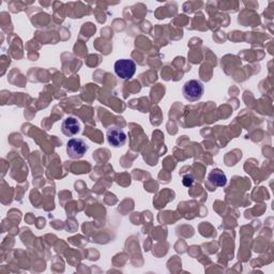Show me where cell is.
<instances>
[{
    "label": "cell",
    "instance_id": "obj_1",
    "mask_svg": "<svg viewBox=\"0 0 274 274\" xmlns=\"http://www.w3.org/2000/svg\"><path fill=\"white\" fill-rule=\"evenodd\" d=\"M204 85L199 80L191 79L184 84L182 88V93L185 99L190 102L198 101L204 94Z\"/></svg>",
    "mask_w": 274,
    "mask_h": 274
},
{
    "label": "cell",
    "instance_id": "obj_2",
    "mask_svg": "<svg viewBox=\"0 0 274 274\" xmlns=\"http://www.w3.org/2000/svg\"><path fill=\"white\" fill-rule=\"evenodd\" d=\"M115 73L123 80L131 79L136 72V63L131 59H120L115 62Z\"/></svg>",
    "mask_w": 274,
    "mask_h": 274
},
{
    "label": "cell",
    "instance_id": "obj_3",
    "mask_svg": "<svg viewBox=\"0 0 274 274\" xmlns=\"http://www.w3.org/2000/svg\"><path fill=\"white\" fill-rule=\"evenodd\" d=\"M88 145L80 139H72L67 144V155L71 159H80L88 151Z\"/></svg>",
    "mask_w": 274,
    "mask_h": 274
},
{
    "label": "cell",
    "instance_id": "obj_4",
    "mask_svg": "<svg viewBox=\"0 0 274 274\" xmlns=\"http://www.w3.org/2000/svg\"><path fill=\"white\" fill-rule=\"evenodd\" d=\"M107 142L110 146L119 148L122 147L123 145L126 143V134L123 130L118 127H112L109 128L107 132Z\"/></svg>",
    "mask_w": 274,
    "mask_h": 274
},
{
    "label": "cell",
    "instance_id": "obj_5",
    "mask_svg": "<svg viewBox=\"0 0 274 274\" xmlns=\"http://www.w3.org/2000/svg\"><path fill=\"white\" fill-rule=\"evenodd\" d=\"M61 130L64 135L72 137L76 135L77 133H79L80 124L76 118L69 117L66 120H63V122L61 124Z\"/></svg>",
    "mask_w": 274,
    "mask_h": 274
},
{
    "label": "cell",
    "instance_id": "obj_6",
    "mask_svg": "<svg viewBox=\"0 0 274 274\" xmlns=\"http://www.w3.org/2000/svg\"><path fill=\"white\" fill-rule=\"evenodd\" d=\"M208 181L213 187H225L227 183V177L220 169H213L208 175Z\"/></svg>",
    "mask_w": 274,
    "mask_h": 274
},
{
    "label": "cell",
    "instance_id": "obj_7",
    "mask_svg": "<svg viewBox=\"0 0 274 274\" xmlns=\"http://www.w3.org/2000/svg\"><path fill=\"white\" fill-rule=\"evenodd\" d=\"M182 182H183L184 187L189 188V187H191V185L193 184V182H194V178H193V176H191V175H187V176L183 177Z\"/></svg>",
    "mask_w": 274,
    "mask_h": 274
}]
</instances>
